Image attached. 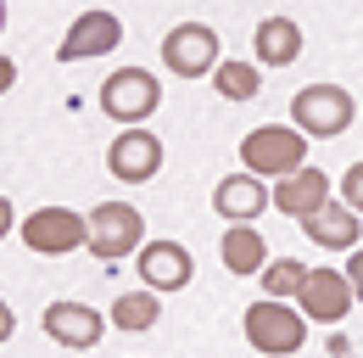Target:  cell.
Instances as JSON below:
<instances>
[{"instance_id":"cell-1","label":"cell","mask_w":363,"mask_h":358,"mask_svg":"<svg viewBox=\"0 0 363 358\" xmlns=\"http://www.w3.org/2000/svg\"><path fill=\"white\" fill-rule=\"evenodd\" d=\"M240 163H246V174L257 179H285L296 174V168H308V134L285 129V124H263V129H252L240 140Z\"/></svg>"},{"instance_id":"cell-2","label":"cell","mask_w":363,"mask_h":358,"mask_svg":"<svg viewBox=\"0 0 363 358\" xmlns=\"http://www.w3.org/2000/svg\"><path fill=\"white\" fill-rule=\"evenodd\" d=\"M240 325H246V342H252L263 358H291L302 342H308V313L285 308L279 297L252 303V308L240 313Z\"/></svg>"},{"instance_id":"cell-3","label":"cell","mask_w":363,"mask_h":358,"mask_svg":"<svg viewBox=\"0 0 363 358\" xmlns=\"http://www.w3.org/2000/svg\"><path fill=\"white\" fill-rule=\"evenodd\" d=\"M352 118H358V107H352V95L341 85H308L291 101V124L308 140H335V134L352 129Z\"/></svg>"},{"instance_id":"cell-4","label":"cell","mask_w":363,"mask_h":358,"mask_svg":"<svg viewBox=\"0 0 363 358\" xmlns=\"http://www.w3.org/2000/svg\"><path fill=\"white\" fill-rule=\"evenodd\" d=\"M157 101H162V85H157L145 67H118V73L101 85V112H106L112 124H123V129L145 124V118L157 112Z\"/></svg>"},{"instance_id":"cell-5","label":"cell","mask_w":363,"mask_h":358,"mask_svg":"<svg viewBox=\"0 0 363 358\" xmlns=\"http://www.w3.org/2000/svg\"><path fill=\"white\" fill-rule=\"evenodd\" d=\"M17 235H23V246H28V252L62 258V252L90 246V219H84V213H73V207H40V213H28V219L17 224Z\"/></svg>"},{"instance_id":"cell-6","label":"cell","mask_w":363,"mask_h":358,"mask_svg":"<svg viewBox=\"0 0 363 358\" xmlns=\"http://www.w3.org/2000/svg\"><path fill=\"white\" fill-rule=\"evenodd\" d=\"M140 241H145L140 207H129V202H101L90 213V252L101 264H118V258L140 252Z\"/></svg>"},{"instance_id":"cell-7","label":"cell","mask_w":363,"mask_h":358,"mask_svg":"<svg viewBox=\"0 0 363 358\" xmlns=\"http://www.w3.org/2000/svg\"><path fill=\"white\" fill-rule=\"evenodd\" d=\"M296 303H302V313H308L313 325H341V319H347V308H352L358 297H352L347 268H308V280H302Z\"/></svg>"},{"instance_id":"cell-8","label":"cell","mask_w":363,"mask_h":358,"mask_svg":"<svg viewBox=\"0 0 363 358\" xmlns=\"http://www.w3.org/2000/svg\"><path fill=\"white\" fill-rule=\"evenodd\" d=\"M162 62H168L179 79H201V73L218 67V34H213L207 23H179V28H168V40H162Z\"/></svg>"},{"instance_id":"cell-9","label":"cell","mask_w":363,"mask_h":358,"mask_svg":"<svg viewBox=\"0 0 363 358\" xmlns=\"http://www.w3.org/2000/svg\"><path fill=\"white\" fill-rule=\"evenodd\" d=\"M162 168V140L145 129H123L112 146H106V174L123 179V185H145V179H157Z\"/></svg>"},{"instance_id":"cell-10","label":"cell","mask_w":363,"mask_h":358,"mask_svg":"<svg viewBox=\"0 0 363 358\" xmlns=\"http://www.w3.org/2000/svg\"><path fill=\"white\" fill-rule=\"evenodd\" d=\"M123 45V23L112 17V11H84L73 28H67V40L56 45V56L62 62H84V56H106V50H118Z\"/></svg>"},{"instance_id":"cell-11","label":"cell","mask_w":363,"mask_h":358,"mask_svg":"<svg viewBox=\"0 0 363 358\" xmlns=\"http://www.w3.org/2000/svg\"><path fill=\"white\" fill-rule=\"evenodd\" d=\"M190 274H196V258L179 241H145L140 246V280L151 291H179V286H190Z\"/></svg>"},{"instance_id":"cell-12","label":"cell","mask_w":363,"mask_h":358,"mask_svg":"<svg viewBox=\"0 0 363 358\" xmlns=\"http://www.w3.org/2000/svg\"><path fill=\"white\" fill-rule=\"evenodd\" d=\"M101 330H106V319L90 303H50L45 308V336L62 342V347H95Z\"/></svg>"},{"instance_id":"cell-13","label":"cell","mask_w":363,"mask_h":358,"mask_svg":"<svg viewBox=\"0 0 363 358\" xmlns=\"http://www.w3.org/2000/svg\"><path fill=\"white\" fill-rule=\"evenodd\" d=\"M302 229H308V241L313 246H324V252H358V213L352 207H335V202H324L318 213H308L302 219Z\"/></svg>"},{"instance_id":"cell-14","label":"cell","mask_w":363,"mask_h":358,"mask_svg":"<svg viewBox=\"0 0 363 358\" xmlns=\"http://www.w3.org/2000/svg\"><path fill=\"white\" fill-rule=\"evenodd\" d=\"M213 207H218L229 224H252L269 207V190H263L257 174H229V179H218V190H213Z\"/></svg>"},{"instance_id":"cell-15","label":"cell","mask_w":363,"mask_h":358,"mask_svg":"<svg viewBox=\"0 0 363 358\" xmlns=\"http://www.w3.org/2000/svg\"><path fill=\"white\" fill-rule=\"evenodd\" d=\"M324 202H330V179L318 174V168H296V174L279 179V190H274V207L291 213V219H308Z\"/></svg>"},{"instance_id":"cell-16","label":"cell","mask_w":363,"mask_h":358,"mask_svg":"<svg viewBox=\"0 0 363 358\" xmlns=\"http://www.w3.org/2000/svg\"><path fill=\"white\" fill-rule=\"evenodd\" d=\"M218 252H224L229 274H263V268H269V246H263V235H257L252 224H229Z\"/></svg>"},{"instance_id":"cell-17","label":"cell","mask_w":363,"mask_h":358,"mask_svg":"<svg viewBox=\"0 0 363 358\" xmlns=\"http://www.w3.org/2000/svg\"><path fill=\"white\" fill-rule=\"evenodd\" d=\"M302 56V28L291 17H263L257 23V62L263 67H291Z\"/></svg>"},{"instance_id":"cell-18","label":"cell","mask_w":363,"mask_h":358,"mask_svg":"<svg viewBox=\"0 0 363 358\" xmlns=\"http://www.w3.org/2000/svg\"><path fill=\"white\" fill-rule=\"evenodd\" d=\"M157 313H162L157 308V291L145 286V291H123V297L112 303V325H118V330H151Z\"/></svg>"},{"instance_id":"cell-19","label":"cell","mask_w":363,"mask_h":358,"mask_svg":"<svg viewBox=\"0 0 363 358\" xmlns=\"http://www.w3.org/2000/svg\"><path fill=\"white\" fill-rule=\"evenodd\" d=\"M213 85H218L224 101H252L257 95V67L252 62H218L213 67Z\"/></svg>"},{"instance_id":"cell-20","label":"cell","mask_w":363,"mask_h":358,"mask_svg":"<svg viewBox=\"0 0 363 358\" xmlns=\"http://www.w3.org/2000/svg\"><path fill=\"white\" fill-rule=\"evenodd\" d=\"M302 280H308V268L296 264V258H279V264L263 268V297H279V303H285V297L302 291Z\"/></svg>"},{"instance_id":"cell-21","label":"cell","mask_w":363,"mask_h":358,"mask_svg":"<svg viewBox=\"0 0 363 358\" xmlns=\"http://www.w3.org/2000/svg\"><path fill=\"white\" fill-rule=\"evenodd\" d=\"M341 190H347V207H352V213H363V163H352V168H347Z\"/></svg>"},{"instance_id":"cell-22","label":"cell","mask_w":363,"mask_h":358,"mask_svg":"<svg viewBox=\"0 0 363 358\" xmlns=\"http://www.w3.org/2000/svg\"><path fill=\"white\" fill-rule=\"evenodd\" d=\"M347 280H352V297L363 303V246L352 252V264H347Z\"/></svg>"},{"instance_id":"cell-23","label":"cell","mask_w":363,"mask_h":358,"mask_svg":"<svg viewBox=\"0 0 363 358\" xmlns=\"http://www.w3.org/2000/svg\"><path fill=\"white\" fill-rule=\"evenodd\" d=\"M11 85H17V62H11V56H0V95H6Z\"/></svg>"},{"instance_id":"cell-24","label":"cell","mask_w":363,"mask_h":358,"mask_svg":"<svg viewBox=\"0 0 363 358\" xmlns=\"http://www.w3.org/2000/svg\"><path fill=\"white\" fill-rule=\"evenodd\" d=\"M11 330H17V313L0 303V342H11Z\"/></svg>"},{"instance_id":"cell-25","label":"cell","mask_w":363,"mask_h":358,"mask_svg":"<svg viewBox=\"0 0 363 358\" xmlns=\"http://www.w3.org/2000/svg\"><path fill=\"white\" fill-rule=\"evenodd\" d=\"M6 235H11V202L0 196V241H6Z\"/></svg>"},{"instance_id":"cell-26","label":"cell","mask_w":363,"mask_h":358,"mask_svg":"<svg viewBox=\"0 0 363 358\" xmlns=\"http://www.w3.org/2000/svg\"><path fill=\"white\" fill-rule=\"evenodd\" d=\"M0 28H6V0H0Z\"/></svg>"}]
</instances>
